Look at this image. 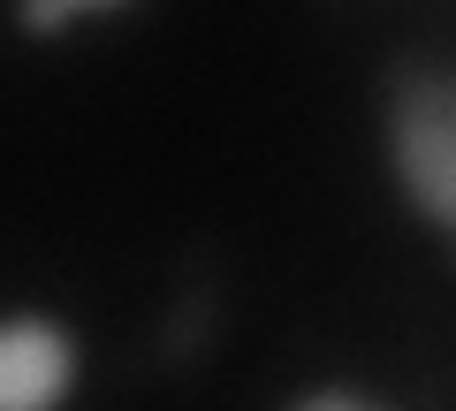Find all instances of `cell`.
I'll return each instance as SVG.
<instances>
[{
  "instance_id": "cell-1",
  "label": "cell",
  "mask_w": 456,
  "mask_h": 411,
  "mask_svg": "<svg viewBox=\"0 0 456 411\" xmlns=\"http://www.w3.org/2000/svg\"><path fill=\"white\" fill-rule=\"evenodd\" d=\"M380 160L403 206L441 236L456 267V69L403 62L380 92Z\"/></svg>"
},
{
  "instance_id": "cell-2",
  "label": "cell",
  "mask_w": 456,
  "mask_h": 411,
  "mask_svg": "<svg viewBox=\"0 0 456 411\" xmlns=\"http://www.w3.org/2000/svg\"><path fill=\"white\" fill-rule=\"evenodd\" d=\"M84 381V343L46 305L0 313V411H69Z\"/></svg>"
},
{
  "instance_id": "cell-3",
  "label": "cell",
  "mask_w": 456,
  "mask_h": 411,
  "mask_svg": "<svg viewBox=\"0 0 456 411\" xmlns=\"http://www.w3.org/2000/svg\"><path fill=\"white\" fill-rule=\"evenodd\" d=\"M137 0H16V31L23 38H61V31H77L84 16H130Z\"/></svg>"
},
{
  "instance_id": "cell-4",
  "label": "cell",
  "mask_w": 456,
  "mask_h": 411,
  "mask_svg": "<svg viewBox=\"0 0 456 411\" xmlns=\"http://www.w3.org/2000/svg\"><path fill=\"white\" fill-rule=\"evenodd\" d=\"M281 411H388V404H373V396H365V389H350V381H320V389L289 396Z\"/></svg>"
}]
</instances>
